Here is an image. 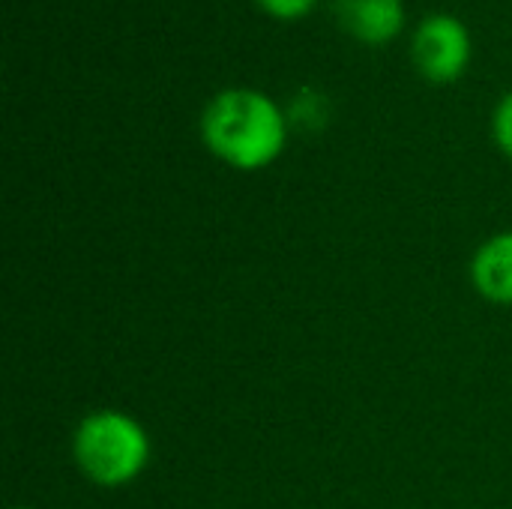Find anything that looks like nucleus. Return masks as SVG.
<instances>
[{
    "label": "nucleus",
    "mask_w": 512,
    "mask_h": 509,
    "mask_svg": "<svg viewBox=\"0 0 512 509\" xmlns=\"http://www.w3.org/2000/svg\"><path fill=\"white\" fill-rule=\"evenodd\" d=\"M12 509H33V507H12Z\"/></svg>",
    "instance_id": "6e6552de"
},
{
    "label": "nucleus",
    "mask_w": 512,
    "mask_h": 509,
    "mask_svg": "<svg viewBox=\"0 0 512 509\" xmlns=\"http://www.w3.org/2000/svg\"><path fill=\"white\" fill-rule=\"evenodd\" d=\"M492 135H495V144L501 147V153L512 159V93H507V96L498 102V108H495Z\"/></svg>",
    "instance_id": "423d86ee"
},
{
    "label": "nucleus",
    "mask_w": 512,
    "mask_h": 509,
    "mask_svg": "<svg viewBox=\"0 0 512 509\" xmlns=\"http://www.w3.org/2000/svg\"><path fill=\"white\" fill-rule=\"evenodd\" d=\"M207 150L237 171L273 165L288 144V114L264 93L231 87L216 93L201 114Z\"/></svg>",
    "instance_id": "f257e3e1"
},
{
    "label": "nucleus",
    "mask_w": 512,
    "mask_h": 509,
    "mask_svg": "<svg viewBox=\"0 0 512 509\" xmlns=\"http://www.w3.org/2000/svg\"><path fill=\"white\" fill-rule=\"evenodd\" d=\"M336 15L363 45H387L405 27L402 0H336Z\"/></svg>",
    "instance_id": "20e7f679"
},
{
    "label": "nucleus",
    "mask_w": 512,
    "mask_h": 509,
    "mask_svg": "<svg viewBox=\"0 0 512 509\" xmlns=\"http://www.w3.org/2000/svg\"><path fill=\"white\" fill-rule=\"evenodd\" d=\"M411 57H414L417 72L426 81L447 84V81L462 78L468 63H471L468 27L459 18L447 15V12L426 15L420 21V27L414 30Z\"/></svg>",
    "instance_id": "7ed1b4c3"
},
{
    "label": "nucleus",
    "mask_w": 512,
    "mask_h": 509,
    "mask_svg": "<svg viewBox=\"0 0 512 509\" xmlns=\"http://www.w3.org/2000/svg\"><path fill=\"white\" fill-rule=\"evenodd\" d=\"M255 3L279 21H297L315 6V0H255Z\"/></svg>",
    "instance_id": "0eeeda50"
},
{
    "label": "nucleus",
    "mask_w": 512,
    "mask_h": 509,
    "mask_svg": "<svg viewBox=\"0 0 512 509\" xmlns=\"http://www.w3.org/2000/svg\"><path fill=\"white\" fill-rule=\"evenodd\" d=\"M471 282L489 303L512 306V231L489 237L474 252Z\"/></svg>",
    "instance_id": "39448f33"
},
{
    "label": "nucleus",
    "mask_w": 512,
    "mask_h": 509,
    "mask_svg": "<svg viewBox=\"0 0 512 509\" xmlns=\"http://www.w3.org/2000/svg\"><path fill=\"white\" fill-rule=\"evenodd\" d=\"M72 459L90 483L120 489L144 474L150 462V435L135 417L102 408L78 423L72 435Z\"/></svg>",
    "instance_id": "f03ea898"
}]
</instances>
